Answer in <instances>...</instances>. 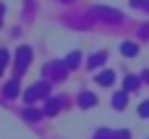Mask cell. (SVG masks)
I'll return each instance as SVG.
<instances>
[{"label":"cell","instance_id":"3957f363","mask_svg":"<svg viewBox=\"0 0 149 139\" xmlns=\"http://www.w3.org/2000/svg\"><path fill=\"white\" fill-rule=\"evenodd\" d=\"M139 113H144V116H149V102L144 105V108H141V110H139Z\"/></svg>","mask_w":149,"mask_h":139},{"label":"cell","instance_id":"6da1fadb","mask_svg":"<svg viewBox=\"0 0 149 139\" xmlns=\"http://www.w3.org/2000/svg\"><path fill=\"white\" fill-rule=\"evenodd\" d=\"M123 53H126V55H134V53H136V47H134V45H126V47H123Z\"/></svg>","mask_w":149,"mask_h":139},{"label":"cell","instance_id":"7a4b0ae2","mask_svg":"<svg viewBox=\"0 0 149 139\" xmlns=\"http://www.w3.org/2000/svg\"><path fill=\"white\" fill-rule=\"evenodd\" d=\"M123 102H126V97H123V95H118V97H115V108H123Z\"/></svg>","mask_w":149,"mask_h":139}]
</instances>
